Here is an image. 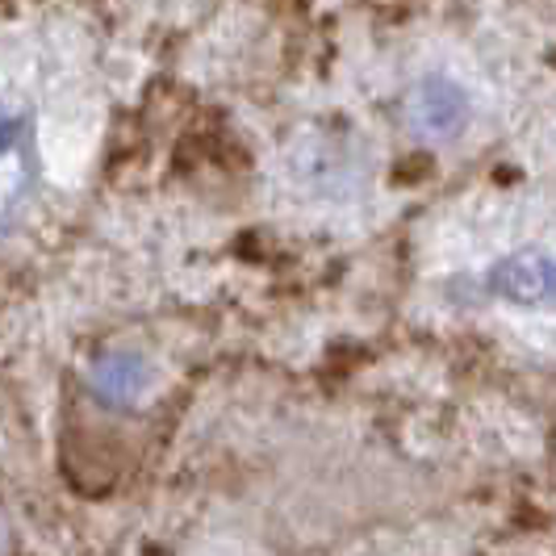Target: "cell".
<instances>
[{
	"mask_svg": "<svg viewBox=\"0 0 556 556\" xmlns=\"http://www.w3.org/2000/svg\"><path fill=\"white\" fill-rule=\"evenodd\" d=\"M47 160L34 105L0 97V239L26 223L42 197Z\"/></svg>",
	"mask_w": 556,
	"mask_h": 556,
	"instance_id": "cell-1",
	"label": "cell"
},
{
	"mask_svg": "<svg viewBox=\"0 0 556 556\" xmlns=\"http://www.w3.org/2000/svg\"><path fill=\"white\" fill-rule=\"evenodd\" d=\"M485 293L510 306H544L556 309V255L548 251H515L502 255L485 273Z\"/></svg>",
	"mask_w": 556,
	"mask_h": 556,
	"instance_id": "cell-2",
	"label": "cell"
},
{
	"mask_svg": "<svg viewBox=\"0 0 556 556\" xmlns=\"http://www.w3.org/2000/svg\"><path fill=\"white\" fill-rule=\"evenodd\" d=\"M406 122L422 139H456L469 122V97L452 80H422L410 92Z\"/></svg>",
	"mask_w": 556,
	"mask_h": 556,
	"instance_id": "cell-3",
	"label": "cell"
}]
</instances>
